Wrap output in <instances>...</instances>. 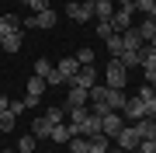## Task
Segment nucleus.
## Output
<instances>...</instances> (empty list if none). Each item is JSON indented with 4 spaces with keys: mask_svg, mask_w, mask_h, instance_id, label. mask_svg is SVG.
<instances>
[{
    "mask_svg": "<svg viewBox=\"0 0 156 153\" xmlns=\"http://www.w3.org/2000/svg\"><path fill=\"white\" fill-rule=\"evenodd\" d=\"M104 87H118V91H125V80H128V70L122 66V59L118 56H108V70H104Z\"/></svg>",
    "mask_w": 156,
    "mask_h": 153,
    "instance_id": "1",
    "label": "nucleus"
},
{
    "mask_svg": "<svg viewBox=\"0 0 156 153\" xmlns=\"http://www.w3.org/2000/svg\"><path fill=\"white\" fill-rule=\"evenodd\" d=\"M122 129H125V118H122V111H108V115H101V132H104L108 139H115Z\"/></svg>",
    "mask_w": 156,
    "mask_h": 153,
    "instance_id": "2",
    "label": "nucleus"
},
{
    "mask_svg": "<svg viewBox=\"0 0 156 153\" xmlns=\"http://www.w3.org/2000/svg\"><path fill=\"white\" fill-rule=\"evenodd\" d=\"M115 143H118V150H125V153H135L142 139H139V132H135V125H125V129L115 136Z\"/></svg>",
    "mask_w": 156,
    "mask_h": 153,
    "instance_id": "3",
    "label": "nucleus"
},
{
    "mask_svg": "<svg viewBox=\"0 0 156 153\" xmlns=\"http://www.w3.org/2000/svg\"><path fill=\"white\" fill-rule=\"evenodd\" d=\"M66 84H69V87H83V91H90V87L97 84V70H94V66H80L76 73L66 80Z\"/></svg>",
    "mask_w": 156,
    "mask_h": 153,
    "instance_id": "4",
    "label": "nucleus"
},
{
    "mask_svg": "<svg viewBox=\"0 0 156 153\" xmlns=\"http://www.w3.org/2000/svg\"><path fill=\"white\" fill-rule=\"evenodd\" d=\"M45 87H49V84H45V80H42L38 73H31V77H28V94H24V104H28V108H35V104L42 101Z\"/></svg>",
    "mask_w": 156,
    "mask_h": 153,
    "instance_id": "5",
    "label": "nucleus"
},
{
    "mask_svg": "<svg viewBox=\"0 0 156 153\" xmlns=\"http://www.w3.org/2000/svg\"><path fill=\"white\" fill-rule=\"evenodd\" d=\"M66 17H73V21H90L94 17V0H83V4L69 0L66 4Z\"/></svg>",
    "mask_w": 156,
    "mask_h": 153,
    "instance_id": "6",
    "label": "nucleus"
},
{
    "mask_svg": "<svg viewBox=\"0 0 156 153\" xmlns=\"http://www.w3.org/2000/svg\"><path fill=\"white\" fill-rule=\"evenodd\" d=\"M132 14H135V4H132V7H118V11L111 14V28H115V35H122V31L132 28Z\"/></svg>",
    "mask_w": 156,
    "mask_h": 153,
    "instance_id": "7",
    "label": "nucleus"
},
{
    "mask_svg": "<svg viewBox=\"0 0 156 153\" xmlns=\"http://www.w3.org/2000/svg\"><path fill=\"white\" fill-rule=\"evenodd\" d=\"M56 21H59V17H56V11L49 7V11H38V14H31L28 21H21V24H24V28H56Z\"/></svg>",
    "mask_w": 156,
    "mask_h": 153,
    "instance_id": "8",
    "label": "nucleus"
},
{
    "mask_svg": "<svg viewBox=\"0 0 156 153\" xmlns=\"http://www.w3.org/2000/svg\"><path fill=\"white\" fill-rule=\"evenodd\" d=\"M35 73H38L45 84H52V87H56V84H62V77L56 73V66H52V63L45 59V56H42V59H35Z\"/></svg>",
    "mask_w": 156,
    "mask_h": 153,
    "instance_id": "9",
    "label": "nucleus"
},
{
    "mask_svg": "<svg viewBox=\"0 0 156 153\" xmlns=\"http://www.w3.org/2000/svg\"><path fill=\"white\" fill-rule=\"evenodd\" d=\"M122 118H128V122H139V118H146V101H139V97H128L125 101V108H122Z\"/></svg>",
    "mask_w": 156,
    "mask_h": 153,
    "instance_id": "10",
    "label": "nucleus"
},
{
    "mask_svg": "<svg viewBox=\"0 0 156 153\" xmlns=\"http://www.w3.org/2000/svg\"><path fill=\"white\" fill-rule=\"evenodd\" d=\"M115 14V0H94V17L97 21H111Z\"/></svg>",
    "mask_w": 156,
    "mask_h": 153,
    "instance_id": "11",
    "label": "nucleus"
},
{
    "mask_svg": "<svg viewBox=\"0 0 156 153\" xmlns=\"http://www.w3.org/2000/svg\"><path fill=\"white\" fill-rule=\"evenodd\" d=\"M0 31H4V35H14V31H24V24H21L17 14H4V17H0Z\"/></svg>",
    "mask_w": 156,
    "mask_h": 153,
    "instance_id": "12",
    "label": "nucleus"
},
{
    "mask_svg": "<svg viewBox=\"0 0 156 153\" xmlns=\"http://www.w3.org/2000/svg\"><path fill=\"white\" fill-rule=\"evenodd\" d=\"M49 132H52V122L45 118V115H38V118L31 122V136L35 139H49Z\"/></svg>",
    "mask_w": 156,
    "mask_h": 153,
    "instance_id": "13",
    "label": "nucleus"
},
{
    "mask_svg": "<svg viewBox=\"0 0 156 153\" xmlns=\"http://www.w3.org/2000/svg\"><path fill=\"white\" fill-rule=\"evenodd\" d=\"M76 70H80V63H76V56H69V59H59V63H56V73H59L62 80H69L73 73H76Z\"/></svg>",
    "mask_w": 156,
    "mask_h": 153,
    "instance_id": "14",
    "label": "nucleus"
},
{
    "mask_svg": "<svg viewBox=\"0 0 156 153\" xmlns=\"http://www.w3.org/2000/svg\"><path fill=\"white\" fill-rule=\"evenodd\" d=\"M24 46V31H14V35H4V42H0V49L4 52H17Z\"/></svg>",
    "mask_w": 156,
    "mask_h": 153,
    "instance_id": "15",
    "label": "nucleus"
},
{
    "mask_svg": "<svg viewBox=\"0 0 156 153\" xmlns=\"http://www.w3.org/2000/svg\"><path fill=\"white\" fill-rule=\"evenodd\" d=\"M125 91H118V87H108V108H111V111H122L125 108Z\"/></svg>",
    "mask_w": 156,
    "mask_h": 153,
    "instance_id": "16",
    "label": "nucleus"
},
{
    "mask_svg": "<svg viewBox=\"0 0 156 153\" xmlns=\"http://www.w3.org/2000/svg\"><path fill=\"white\" fill-rule=\"evenodd\" d=\"M90 101V91L83 87H69V97H66V108H76V104H87Z\"/></svg>",
    "mask_w": 156,
    "mask_h": 153,
    "instance_id": "17",
    "label": "nucleus"
},
{
    "mask_svg": "<svg viewBox=\"0 0 156 153\" xmlns=\"http://www.w3.org/2000/svg\"><path fill=\"white\" fill-rule=\"evenodd\" d=\"M135 132H139V139H156V122L153 118H139L135 122Z\"/></svg>",
    "mask_w": 156,
    "mask_h": 153,
    "instance_id": "18",
    "label": "nucleus"
},
{
    "mask_svg": "<svg viewBox=\"0 0 156 153\" xmlns=\"http://www.w3.org/2000/svg\"><path fill=\"white\" fill-rule=\"evenodd\" d=\"M87 153H108V136H104V132L87 136Z\"/></svg>",
    "mask_w": 156,
    "mask_h": 153,
    "instance_id": "19",
    "label": "nucleus"
},
{
    "mask_svg": "<svg viewBox=\"0 0 156 153\" xmlns=\"http://www.w3.org/2000/svg\"><path fill=\"white\" fill-rule=\"evenodd\" d=\"M122 42H125V49H142V46H146V42H142V35H139V28L122 31Z\"/></svg>",
    "mask_w": 156,
    "mask_h": 153,
    "instance_id": "20",
    "label": "nucleus"
},
{
    "mask_svg": "<svg viewBox=\"0 0 156 153\" xmlns=\"http://www.w3.org/2000/svg\"><path fill=\"white\" fill-rule=\"evenodd\" d=\"M49 139H56V143H69L73 139V129H69V125H52V132H49Z\"/></svg>",
    "mask_w": 156,
    "mask_h": 153,
    "instance_id": "21",
    "label": "nucleus"
},
{
    "mask_svg": "<svg viewBox=\"0 0 156 153\" xmlns=\"http://www.w3.org/2000/svg\"><path fill=\"white\" fill-rule=\"evenodd\" d=\"M69 111V125H83V118L90 115V108L87 104H76V108H66Z\"/></svg>",
    "mask_w": 156,
    "mask_h": 153,
    "instance_id": "22",
    "label": "nucleus"
},
{
    "mask_svg": "<svg viewBox=\"0 0 156 153\" xmlns=\"http://www.w3.org/2000/svg\"><path fill=\"white\" fill-rule=\"evenodd\" d=\"M14 122H17V115L11 111V108H4V111H0V132H11Z\"/></svg>",
    "mask_w": 156,
    "mask_h": 153,
    "instance_id": "23",
    "label": "nucleus"
},
{
    "mask_svg": "<svg viewBox=\"0 0 156 153\" xmlns=\"http://www.w3.org/2000/svg\"><path fill=\"white\" fill-rule=\"evenodd\" d=\"M104 42H108V56H122V52H125L122 35H111V38H104Z\"/></svg>",
    "mask_w": 156,
    "mask_h": 153,
    "instance_id": "24",
    "label": "nucleus"
},
{
    "mask_svg": "<svg viewBox=\"0 0 156 153\" xmlns=\"http://www.w3.org/2000/svg\"><path fill=\"white\" fill-rule=\"evenodd\" d=\"M118 59H122V66H125V70L139 66V49H125V52H122V56H118Z\"/></svg>",
    "mask_w": 156,
    "mask_h": 153,
    "instance_id": "25",
    "label": "nucleus"
},
{
    "mask_svg": "<svg viewBox=\"0 0 156 153\" xmlns=\"http://www.w3.org/2000/svg\"><path fill=\"white\" fill-rule=\"evenodd\" d=\"M139 35H142V42H149L153 35H156V21H153V17H146V21H139Z\"/></svg>",
    "mask_w": 156,
    "mask_h": 153,
    "instance_id": "26",
    "label": "nucleus"
},
{
    "mask_svg": "<svg viewBox=\"0 0 156 153\" xmlns=\"http://www.w3.org/2000/svg\"><path fill=\"white\" fill-rule=\"evenodd\" d=\"M66 146H69V153H87V136H73Z\"/></svg>",
    "mask_w": 156,
    "mask_h": 153,
    "instance_id": "27",
    "label": "nucleus"
},
{
    "mask_svg": "<svg viewBox=\"0 0 156 153\" xmlns=\"http://www.w3.org/2000/svg\"><path fill=\"white\" fill-rule=\"evenodd\" d=\"M35 143H38V139H35L31 132H28V136H21V143H17V153H35Z\"/></svg>",
    "mask_w": 156,
    "mask_h": 153,
    "instance_id": "28",
    "label": "nucleus"
},
{
    "mask_svg": "<svg viewBox=\"0 0 156 153\" xmlns=\"http://www.w3.org/2000/svg\"><path fill=\"white\" fill-rule=\"evenodd\" d=\"M45 118H49L52 125H59L62 118H66V108H56V104H52V108H49V111H45Z\"/></svg>",
    "mask_w": 156,
    "mask_h": 153,
    "instance_id": "29",
    "label": "nucleus"
},
{
    "mask_svg": "<svg viewBox=\"0 0 156 153\" xmlns=\"http://www.w3.org/2000/svg\"><path fill=\"white\" fill-rule=\"evenodd\" d=\"M76 63H80V66H94V49H87V46H83V49L76 52Z\"/></svg>",
    "mask_w": 156,
    "mask_h": 153,
    "instance_id": "30",
    "label": "nucleus"
},
{
    "mask_svg": "<svg viewBox=\"0 0 156 153\" xmlns=\"http://www.w3.org/2000/svg\"><path fill=\"white\" fill-rule=\"evenodd\" d=\"M97 35H101V38H111V35H115V28H111V21H97V28H94Z\"/></svg>",
    "mask_w": 156,
    "mask_h": 153,
    "instance_id": "31",
    "label": "nucleus"
},
{
    "mask_svg": "<svg viewBox=\"0 0 156 153\" xmlns=\"http://www.w3.org/2000/svg\"><path fill=\"white\" fill-rule=\"evenodd\" d=\"M135 97H139V101H153V97H156V91H153L149 84H139V94H135Z\"/></svg>",
    "mask_w": 156,
    "mask_h": 153,
    "instance_id": "32",
    "label": "nucleus"
},
{
    "mask_svg": "<svg viewBox=\"0 0 156 153\" xmlns=\"http://www.w3.org/2000/svg\"><path fill=\"white\" fill-rule=\"evenodd\" d=\"M24 7H31V11L38 14V11H49L52 4H49V0H28V4H24Z\"/></svg>",
    "mask_w": 156,
    "mask_h": 153,
    "instance_id": "33",
    "label": "nucleus"
},
{
    "mask_svg": "<svg viewBox=\"0 0 156 153\" xmlns=\"http://www.w3.org/2000/svg\"><path fill=\"white\" fill-rule=\"evenodd\" d=\"M153 4H156V0H135V14H139V11H142V14H149V11H153Z\"/></svg>",
    "mask_w": 156,
    "mask_h": 153,
    "instance_id": "34",
    "label": "nucleus"
},
{
    "mask_svg": "<svg viewBox=\"0 0 156 153\" xmlns=\"http://www.w3.org/2000/svg\"><path fill=\"white\" fill-rule=\"evenodd\" d=\"M135 153H156V143H153V139H142V143H139V150H135Z\"/></svg>",
    "mask_w": 156,
    "mask_h": 153,
    "instance_id": "35",
    "label": "nucleus"
},
{
    "mask_svg": "<svg viewBox=\"0 0 156 153\" xmlns=\"http://www.w3.org/2000/svg\"><path fill=\"white\" fill-rule=\"evenodd\" d=\"M146 118L156 122V97H153V101H146Z\"/></svg>",
    "mask_w": 156,
    "mask_h": 153,
    "instance_id": "36",
    "label": "nucleus"
},
{
    "mask_svg": "<svg viewBox=\"0 0 156 153\" xmlns=\"http://www.w3.org/2000/svg\"><path fill=\"white\" fill-rule=\"evenodd\" d=\"M7 108H11L14 115H21V111H24V108H28V104H24V101H11V104H7Z\"/></svg>",
    "mask_w": 156,
    "mask_h": 153,
    "instance_id": "37",
    "label": "nucleus"
},
{
    "mask_svg": "<svg viewBox=\"0 0 156 153\" xmlns=\"http://www.w3.org/2000/svg\"><path fill=\"white\" fill-rule=\"evenodd\" d=\"M146 84H149L153 91H156V70H146Z\"/></svg>",
    "mask_w": 156,
    "mask_h": 153,
    "instance_id": "38",
    "label": "nucleus"
},
{
    "mask_svg": "<svg viewBox=\"0 0 156 153\" xmlns=\"http://www.w3.org/2000/svg\"><path fill=\"white\" fill-rule=\"evenodd\" d=\"M7 104H11V97H4V94H0V111H4Z\"/></svg>",
    "mask_w": 156,
    "mask_h": 153,
    "instance_id": "39",
    "label": "nucleus"
},
{
    "mask_svg": "<svg viewBox=\"0 0 156 153\" xmlns=\"http://www.w3.org/2000/svg\"><path fill=\"white\" fill-rule=\"evenodd\" d=\"M115 4H118V7H132L135 0H115Z\"/></svg>",
    "mask_w": 156,
    "mask_h": 153,
    "instance_id": "40",
    "label": "nucleus"
},
{
    "mask_svg": "<svg viewBox=\"0 0 156 153\" xmlns=\"http://www.w3.org/2000/svg\"><path fill=\"white\" fill-rule=\"evenodd\" d=\"M146 17H153V21H156V4H153V11H149V14H146Z\"/></svg>",
    "mask_w": 156,
    "mask_h": 153,
    "instance_id": "41",
    "label": "nucleus"
},
{
    "mask_svg": "<svg viewBox=\"0 0 156 153\" xmlns=\"http://www.w3.org/2000/svg\"><path fill=\"white\" fill-rule=\"evenodd\" d=\"M146 46H153V49H156V35H153V38H149V42H146Z\"/></svg>",
    "mask_w": 156,
    "mask_h": 153,
    "instance_id": "42",
    "label": "nucleus"
},
{
    "mask_svg": "<svg viewBox=\"0 0 156 153\" xmlns=\"http://www.w3.org/2000/svg\"><path fill=\"white\" fill-rule=\"evenodd\" d=\"M0 153H17V150H0Z\"/></svg>",
    "mask_w": 156,
    "mask_h": 153,
    "instance_id": "43",
    "label": "nucleus"
},
{
    "mask_svg": "<svg viewBox=\"0 0 156 153\" xmlns=\"http://www.w3.org/2000/svg\"><path fill=\"white\" fill-rule=\"evenodd\" d=\"M108 153H125V150H108Z\"/></svg>",
    "mask_w": 156,
    "mask_h": 153,
    "instance_id": "44",
    "label": "nucleus"
},
{
    "mask_svg": "<svg viewBox=\"0 0 156 153\" xmlns=\"http://www.w3.org/2000/svg\"><path fill=\"white\" fill-rule=\"evenodd\" d=\"M62 4H69V0H62Z\"/></svg>",
    "mask_w": 156,
    "mask_h": 153,
    "instance_id": "45",
    "label": "nucleus"
},
{
    "mask_svg": "<svg viewBox=\"0 0 156 153\" xmlns=\"http://www.w3.org/2000/svg\"><path fill=\"white\" fill-rule=\"evenodd\" d=\"M21 4H28V0H21Z\"/></svg>",
    "mask_w": 156,
    "mask_h": 153,
    "instance_id": "46",
    "label": "nucleus"
},
{
    "mask_svg": "<svg viewBox=\"0 0 156 153\" xmlns=\"http://www.w3.org/2000/svg\"><path fill=\"white\" fill-rule=\"evenodd\" d=\"M153 143H156V139H153Z\"/></svg>",
    "mask_w": 156,
    "mask_h": 153,
    "instance_id": "47",
    "label": "nucleus"
}]
</instances>
